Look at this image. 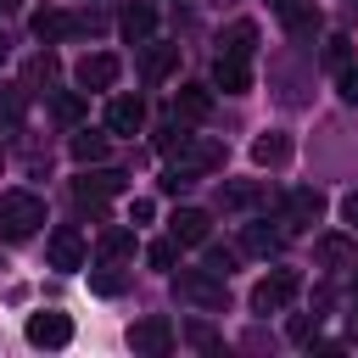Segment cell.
<instances>
[{"label":"cell","instance_id":"cell-39","mask_svg":"<svg viewBox=\"0 0 358 358\" xmlns=\"http://www.w3.org/2000/svg\"><path fill=\"white\" fill-rule=\"evenodd\" d=\"M352 341H358V308H352Z\"/></svg>","mask_w":358,"mask_h":358},{"label":"cell","instance_id":"cell-11","mask_svg":"<svg viewBox=\"0 0 358 358\" xmlns=\"http://www.w3.org/2000/svg\"><path fill=\"white\" fill-rule=\"evenodd\" d=\"M45 252H50V268H62V274L84 268V235H78V229H56Z\"/></svg>","mask_w":358,"mask_h":358},{"label":"cell","instance_id":"cell-40","mask_svg":"<svg viewBox=\"0 0 358 358\" xmlns=\"http://www.w3.org/2000/svg\"><path fill=\"white\" fill-rule=\"evenodd\" d=\"M0 62H6V39H0Z\"/></svg>","mask_w":358,"mask_h":358},{"label":"cell","instance_id":"cell-28","mask_svg":"<svg viewBox=\"0 0 358 358\" xmlns=\"http://www.w3.org/2000/svg\"><path fill=\"white\" fill-rule=\"evenodd\" d=\"M28 84H6V95H0V106H6V117H22V106H28V95H22Z\"/></svg>","mask_w":358,"mask_h":358},{"label":"cell","instance_id":"cell-4","mask_svg":"<svg viewBox=\"0 0 358 358\" xmlns=\"http://www.w3.org/2000/svg\"><path fill=\"white\" fill-rule=\"evenodd\" d=\"M22 336H28V347H67L73 341V319L56 313V308H39V313H28Z\"/></svg>","mask_w":358,"mask_h":358},{"label":"cell","instance_id":"cell-29","mask_svg":"<svg viewBox=\"0 0 358 358\" xmlns=\"http://www.w3.org/2000/svg\"><path fill=\"white\" fill-rule=\"evenodd\" d=\"M90 285H95L101 296H117V291H123V274H112V268H95V274H90Z\"/></svg>","mask_w":358,"mask_h":358},{"label":"cell","instance_id":"cell-17","mask_svg":"<svg viewBox=\"0 0 358 358\" xmlns=\"http://www.w3.org/2000/svg\"><path fill=\"white\" fill-rule=\"evenodd\" d=\"M218 50H229V56H252V50H257V22H246V17L229 22V28L218 34Z\"/></svg>","mask_w":358,"mask_h":358},{"label":"cell","instance_id":"cell-5","mask_svg":"<svg viewBox=\"0 0 358 358\" xmlns=\"http://www.w3.org/2000/svg\"><path fill=\"white\" fill-rule=\"evenodd\" d=\"M117 190H123V173H112V168L73 179V201H78V207H90V213H101V207H106V196H117Z\"/></svg>","mask_w":358,"mask_h":358},{"label":"cell","instance_id":"cell-2","mask_svg":"<svg viewBox=\"0 0 358 358\" xmlns=\"http://www.w3.org/2000/svg\"><path fill=\"white\" fill-rule=\"evenodd\" d=\"M173 291H179L185 302H196V308H207V313H218V308L229 302V291H224V274H213V268H179V280H173Z\"/></svg>","mask_w":358,"mask_h":358},{"label":"cell","instance_id":"cell-27","mask_svg":"<svg viewBox=\"0 0 358 358\" xmlns=\"http://www.w3.org/2000/svg\"><path fill=\"white\" fill-rule=\"evenodd\" d=\"M173 257H179L173 241H151V246H145V263H151V268H173Z\"/></svg>","mask_w":358,"mask_h":358},{"label":"cell","instance_id":"cell-14","mask_svg":"<svg viewBox=\"0 0 358 358\" xmlns=\"http://www.w3.org/2000/svg\"><path fill=\"white\" fill-rule=\"evenodd\" d=\"M207 112H213V90H201V84H179V95H173V117L201 123Z\"/></svg>","mask_w":358,"mask_h":358},{"label":"cell","instance_id":"cell-3","mask_svg":"<svg viewBox=\"0 0 358 358\" xmlns=\"http://www.w3.org/2000/svg\"><path fill=\"white\" fill-rule=\"evenodd\" d=\"M296 285H302L296 268H274V274H263V280L252 285V308H257V313H280V308L296 296Z\"/></svg>","mask_w":358,"mask_h":358},{"label":"cell","instance_id":"cell-1","mask_svg":"<svg viewBox=\"0 0 358 358\" xmlns=\"http://www.w3.org/2000/svg\"><path fill=\"white\" fill-rule=\"evenodd\" d=\"M45 224V201L34 190H6L0 196V241H28Z\"/></svg>","mask_w":358,"mask_h":358},{"label":"cell","instance_id":"cell-9","mask_svg":"<svg viewBox=\"0 0 358 358\" xmlns=\"http://www.w3.org/2000/svg\"><path fill=\"white\" fill-rule=\"evenodd\" d=\"M145 123V101L140 95H112L106 101V134H134Z\"/></svg>","mask_w":358,"mask_h":358},{"label":"cell","instance_id":"cell-41","mask_svg":"<svg viewBox=\"0 0 358 358\" xmlns=\"http://www.w3.org/2000/svg\"><path fill=\"white\" fill-rule=\"evenodd\" d=\"M0 162H6V145H0Z\"/></svg>","mask_w":358,"mask_h":358},{"label":"cell","instance_id":"cell-25","mask_svg":"<svg viewBox=\"0 0 358 358\" xmlns=\"http://www.w3.org/2000/svg\"><path fill=\"white\" fill-rule=\"evenodd\" d=\"M50 106H56V117H62V123H84V95H78V90H56V101H50Z\"/></svg>","mask_w":358,"mask_h":358},{"label":"cell","instance_id":"cell-7","mask_svg":"<svg viewBox=\"0 0 358 358\" xmlns=\"http://www.w3.org/2000/svg\"><path fill=\"white\" fill-rule=\"evenodd\" d=\"M129 347L145 352V358H162V352L173 347V324H168L162 313H151V319H140V324L129 330Z\"/></svg>","mask_w":358,"mask_h":358},{"label":"cell","instance_id":"cell-42","mask_svg":"<svg viewBox=\"0 0 358 358\" xmlns=\"http://www.w3.org/2000/svg\"><path fill=\"white\" fill-rule=\"evenodd\" d=\"M218 6H224V0H218Z\"/></svg>","mask_w":358,"mask_h":358},{"label":"cell","instance_id":"cell-26","mask_svg":"<svg viewBox=\"0 0 358 358\" xmlns=\"http://www.w3.org/2000/svg\"><path fill=\"white\" fill-rule=\"evenodd\" d=\"M257 201H268L257 185H224V207H257Z\"/></svg>","mask_w":358,"mask_h":358},{"label":"cell","instance_id":"cell-22","mask_svg":"<svg viewBox=\"0 0 358 358\" xmlns=\"http://www.w3.org/2000/svg\"><path fill=\"white\" fill-rule=\"evenodd\" d=\"M185 145H190V129H185V117L162 123V134H157V151H162V157H179Z\"/></svg>","mask_w":358,"mask_h":358},{"label":"cell","instance_id":"cell-36","mask_svg":"<svg viewBox=\"0 0 358 358\" xmlns=\"http://www.w3.org/2000/svg\"><path fill=\"white\" fill-rule=\"evenodd\" d=\"M151 213H157L151 201H134V207H129V224H151Z\"/></svg>","mask_w":358,"mask_h":358},{"label":"cell","instance_id":"cell-21","mask_svg":"<svg viewBox=\"0 0 358 358\" xmlns=\"http://www.w3.org/2000/svg\"><path fill=\"white\" fill-rule=\"evenodd\" d=\"M241 246H246L252 257H274V252H280V229H268V224H246Z\"/></svg>","mask_w":358,"mask_h":358},{"label":"cell","instance_id":"cell-32","mask_svg":"<svg viewBox=\"0 0 358 358\" xmlns=\"http://www.w3.org/2000/svg\"><path fill=\"white\" fill-rule=\"evenodd\" d=\"M207 268L229 280V268H235V252H218V246H213V252H207Z\"/></svg>","mask_w":358,"mask_h":358},{"label":"cell","instance_id":"cell-10","mask_svg":"<svg viewBox=\"0 0 358 358\" xmlns=\"http://www.w3.org/2000/svg\"><path fill=\"white\" fill-rule=\"evenodd\" d=\"M117 73H123V62H117V56H106V50H95V56H84V62H78V84H84V90H112V84H117Z\"/></svg>","mask_w":358,"mask_h":358},{"label":"cell","instance_id":"cell-12","mask_svg":"<svg viewBox=\"0 0 358 358\" xmlns=\"http://www.w3.org/2000/svg\"><path fill=\"white\" fill-rule=\"evenodd\" d=\"M274 11H280V22H285L296 39H313V34H319V6H313V0H274Z\"/></svg>","mask_w":358,"mask_h":358},{"label":"cell","instance_id":"cell-23","mask_svg":"<svg viewBox=\"0 0 358 358\" xmlns=\"http://www.w3.org/2000/svg\"><path fill=\"white\" fill-rule=\"evenodd\" d=\"M106 151H112V145H106V134H90V129H84V134H73V157H78V162H106Z\"/></svg>","mask_w":358,"mask_h":358},{"label":"cell","instance_id":"cell-20","mask_svg":"<svg viewBox=\"0 0 358 358\" xmlns=\"http://www.w3.org/2000/svg\"><path fill=\"white\" fill-rule=\"evenodd\" d=\"M34 34L39 39H67V34H78V22L67 11H34Z\"/></svg>","mask_w":358,"mask_h":358},{"label":"cell","instance_id":"cell-19","mask_svg":"<svg viewBox=\"0 0 358 358\" xmlns=\"http://www.w3.org/2000/svg\"><path fill=\"white\" fill-rule=\"evenodd\" d=\"M173 62H179V45H151V50H145V62H140L145 84H162V78L173 73Z\"/></svg>","mask_w":358,"mask_h":358},{"label":"cell","instance_id":"cell-16","mask_svg":"<svg viewBox=\"0 0 358 358\" xmlns=\"http://www.w3.org/2000/svg\"><path fill=\"white\" fill-rule=\"evenodd\" d=\"M319 263L324 268H352L358 263V241L352 235H324L319 241Z\"/></svg>","mask_w":358,"mask_h":358},{"label":"cell","instance_id":"cell-35","mask_svg":"<svg viewBox=\"0 0 358 358\" xmlns=\"http://www.w3.org/2000/svg\"><path fill=\"white\" fill-rule=\"evenodd\" d=\"M341 218H347V224H352V235H358V190H352V196H341Z\"/></svg>","mask_w":358,"mask_h":358},{"label":"cell","instance_id":"cell-13","mask_svg":"<svg viewBox=\"0 0 358 358\" xmlns=\"http://www.w3.org/2000/svg\"><path fill=\"white\" fill-rule=\"evenodd\" d=\"M207 224H213V218H207L201 207H179V213L168 218V229H173L179 246H201V241H207Z\"/></svg>","mask_w":358,"mask_h":358},{"label":"cell","instance_id":"cell-30","mask_svg":"<svg viewBox=\"0 0 358 358\" xmlns=\"http://www.w3.org/2000/svg\"><path fill=\"white\" fill-rule=\"evenodd\" d=\"M324 62H330V67H347V62H352V50H347V39H341V34L324 45Z\"/></svg>","mask_w":358,"mask_h":358},{"label":"cell","instance_id":"cell-31","mask_svg":"<svg viewBox=\"0 0 358 358\" xmlns=\"http://www.w3.org/2000/svg\"><path fill=\"white\" fill-rule=\"evenodd\" d=\"M28 78H34V84H39V78L50 84V78H56V56H50V50H45V56H34V67H28Z\"/></svg>","mask_w":358,"mask_h":358},{"label":"cell","instance_id":"cell-38","mask_svg":"<svg viewBox=\"0 0 358 358\" xmlns=\"http://www.w3.org/2000/svg\"><path fill=\"white\" fill-rule=\"evenodd\" d=\"M6 11H17V0H0V17H6Z\"/></svg>","mask_w":358,"mask_h":358},{"label":"cell","instance_id":"cell-18","mask_svg":"<svg viewBox=\"0 0 358 358\" xmlns=\"http://www.w3.org/2000/svg\"><path fill=\"white\" fill-rule=\"evenodd\" d=\"M285 157H291V140H285V134H274V129H268V134H257V140H252V162H257V168H280Z\"/></svg>","mask_w":358,"mask_h":358},{"label":"cell","instance_id":"cell-34","mask_svg":"<svg viewBox=\"0 0 358 358\" xmlns=\"http://www.w3.org/2000/svg\"><path fill=\"white\" fill-rule=\"evenodd\" d=\"M313 324H319V313H313V319L302 313V319H291V336H296V341H308V336H313Z\"/></svg>","mask_w":358,"mask_h":358},{"label":"cell","instance_id":"cell-8","mask_svg":"<svg viewBox=\"0 0 358 358\" xmlns=\"http://www.w3.org/2000/svg\"><path fill=\"white\" fill-rule=\"evenodd\" d=\"M213 84H218L224 95H246V90H252V67H246V56L218 50V62H213Z\"/></svg>","mask_w":358,"mask_h":358},{"label":"cell","instance_id":"cell-6","mask_svg":"<svg viewBox=\"0 0 358 358\" xmlns=\"http://www.w3.org/2000/svg\"><path fill=\"white\" fill-rule=\"evenodd\" d=\"M319 213H324V196L308 190V185L280 201V224H285V229H308V224H319Z\"/></svg>","mask_w":358,"mask_h":358},{"label":"cell","instance_id":"cell-33","mask_svg":"<svg viewBox=\"0 0 358 358\" xmlns=\"http://www.w3.org/2000/svg\"><path fill=\"white\" fill-rule=\"evenodd\" d=\"M341 101L358 106V67H341Z\"/></svg>","mask_w":358,"mask_h":358},{"label":"cell","instance_id":"cell-24","mask_svg":"<svg viewBox=\"0 0 358 358\" xmlns=\"http://www.w3.org/2000/svg\"><path fill=\"white\" fill-rule=\"evenodd\" d=\"M101 257H106V263L134 257V235H129V229H106V235H101Z\"/></svg>","mask_w":358,"mask_h":358},{"label":"cell","instance_id":"cell-15","mask_svg":"<svg viewBox=\"0 0 358 358\" xmlns=\"http://www.w3.org/2000/svg\"><path fill=\"white\" fill-rule=\"evenodd\" d=\"M151 28H157V11H151V6H129V11L117 17V34H123L129 45H145Z\"/></svg>","mask_w":358,"mask_h":358},{"label":"cell","instance_id":"cell-37","mask_svg":"<svg viewBox=\"0 0 358 358\" xmlns=\"http://www.w3.org/2000/svg\"><path fill=\"white\" fill-rule=\"evenodd\" d=\"M190 341H196V347H218V341H213V330H207V324H190Z\"/></svg>","mask_w":358,"mask_h":358}]
</instances>
